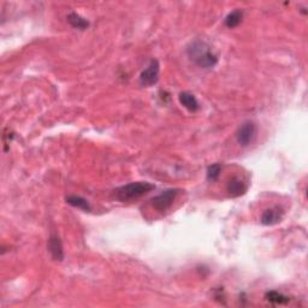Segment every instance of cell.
I'll return each instance as SVG.
<instances>
[{"mask_svg":"<svg viewBox=\"0 0 308 308\" xmlns=\"http://www.w3.org/2000/svg\"><path fill=\"white\" fill-rule=\"evenodd\" d=\"M265 299L268 301V302L274 303V304H286L290 302V297L284 295V294L276 292V290H270L265 294Z\"/></svg>","mask_w":308,"mask_h":308,"instance_id":"13","label":"cell"},{"mask_svg":"<svg viewBox=\"0 0 308 308\" xmlns=\"http://www.w3.org/2000/svg\"><path fill=\"white\" fill-rule=\"evenodd\" d=\"M243 20V11L241 9H236L234 11H231L229 15L225 17L224 20V23L227 28L233 29V28H236L239 24L242 22Z\"/></svg>","mask_w":308,"mask_h":308,"instance_id":"12","label":"cell"},{"mask_svg":"<svg viewBox=\"0 0 308 308\" xmlns=\"http://www.w3.org/2000/svg\"><path fill=\"white\" fill-rule=\"evenodd\" d=\"M156 189V185L149 182H131V183L122 185L116 190V198L122 202L136 200L143 197L147 192Z\"/></svg>","mask_w":308,"mask_h":308,"instance_id":"2","label":"cell"},{"mask_svg":"<svg viewBox=\"0 0 308 308\" xmlns=\"http://www.w3.org/2000/svg\"><path fill=\"white\" fill-rule=\"evenodd\" d=\"M65 201H66V204L72 206V207L82 209V211H85V212L92 211V207H90L89 202L82 197H77V195H69V197L65 198Z\"/></svg>","mask_w":308,"mask_h":308,"instance_id":"11","label":"cell"},{"mask_svg":"<svg viewBox=\"0 0 308 308\" xmlns=\"http://www.w3.org/2000/svg\"><path fill=\"white\" fill-rule=\"evenodd\" d=\"M47 249L54 261L64 260V248H63L61 237L58 235H55V234L51 235L47 242Z\"/></svg>","mask_w":308,"mask_h":308,"instance_id":"6","label":"cell"},{"mask_svg":"<svg viewBox=\"0 0 308 308\" xmlns=\"http://www.w3.org/2000/svg\"><path fill=\"white\" fill-rule=\"evenodd\" d=\"M220 172H222V165L220 164H212V165L207 167L206 176H207V180L209 182H215L219 178Z\"/></svg>","mask_w":308,"mask_h":308,"instance_id":"14","label":"cell"},{"mask_svg":"<svg viewBox=\"0 0 308 308\" xmlns=\"http://www.w3.org/2000/svg\"><path fill=\"white\" fill-rule=\"evenodd\" d=\"M66 20L70 26H71L73 29L77 30H86L87 28L89 27V22L86 18H83L81 15H79L77 12H70L68 16H66Z\"/></svg>","mask_w":308,"mask_h":308,"instance_id":"10","label":"cell"},{"mask_svg":"<svg viewBox=\"0 0 308 308\" xmlns=\"http://www.w3.org/2000/svg\"><path fill=\"white\" fill-rule=\"evenodd\" d=\"M255 136H257V125H255L254 122L251 121L244 122L236 132L237 142L242 147L249 146L253 142Z\"/></svg>","mask_w":308,"mask_h":308,"instance_id":"5","label":"cell"},{"mask_svg":"<svg viewBox=\"0 0 308 308\" xmlns=\"http://www.w3.org/2000/svg\"><path fill=\"white\" fill-rule=\"evenodd\" d=\"M160 64L158 59H152L147 68L140 75V85L142 87L154 86L159 80Z\"/></svg>","mask_w":308,"mask_h":308,"instance_id":"4","label":"cell"},{"mask_svg":"<svg viewBox=\"0 0 308 308\" xmlns=\"http://www.w3.org/2000/svg\"><path fill=\"white\" fill-rule=\"evenodd\" d=\"M178 99H180V103L183 107L187 108L188 111L190 112H197L199 108H200V105H199V101L197 98H195L194 94H191L190 92H182L178 95Z\"/></svg>","mask_w":308,"mask_h":308,"instance_id":"9","label":"cell"},{"mask_svg":"<svg viewBox=\"0 0 308 308\" xmlns=\"http://www.w3.org/2000/svg\"><path fill=\"white\" fill-rule=\"evenodd\" d=\"M283 215H284V212H283L281 207L267 208L265 209L264 213L261 215L260 222L262 225L266 226L276 225V224H278L283 219Z\"/></svg>","mask_w":308,"mask_h":308,"instance_id":"7","label":"cell"},{"mask_svg":"<svg viewBox=\"0 0 308 308\" xmlns=\"http://www.w3.org/2000/svg\"><path fill=\"white\" fill-rule=\"evenodd\" d=\"M187 54L190 61L201 69H212L218 63V57L212 47L205 41L195 40L187 46Z\"/></svg>","mask_w":308,"mask_h":308,"instance_id":"1","label":"cell"},{"mask_svg":"<svg viewBox=\"0 0 308 308\" xmlns=\"http://www.w3.org/2000/svg\"><path fill=\"white\" fill-rule=\"evenodd\" d=\"M226 191L231 198H239L241 195H244L247 191V185L240 178L233 177L229 180L226 184Z\"/></svg>","mask_w":308,"mask_h":308,"instance_id":"8","label":"cell"},{"mask_svg":"<svg viewBox=\"0 0 308 308\" xmlns=\"http://www.w3.org/2000/svg\"><path fill=\"white\" fill-rule=\"evenodd\" d=\"M182 190L181 189H166L165 191H163L162 194L154 197L150 202L154 209H157L158 212H165L172 206L174 201L176 200L177 195L180 194Z\"/></svg>","mask_w":308,"mask_h":308,"instance_id":"3","label":"cell"}]
</instances>
